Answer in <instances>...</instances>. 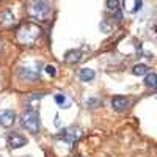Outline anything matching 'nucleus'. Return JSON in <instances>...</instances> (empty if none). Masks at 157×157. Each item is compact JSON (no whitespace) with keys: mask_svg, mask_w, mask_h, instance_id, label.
I'll return each instance as SVG.
<instances>
[{"mask_svg":"<svg viewBox=\"0 0 157 157\" xmlns=\"http://www.w3.org/2000/svg\"><path fill=\"white\" fill-rule=\"evenodd\" d=\"M39 33H41V30H39L36 24H24L19 27L16 33V39H17V43L24 46H30L39 38Z\"/></svg>","mask_w":157,"mask_h":157,"instance_id":"nucleus-1","label":"nucleus"},{"mask_svg":"<svg viewBox=\"0 0 157 157\" xmlns=\"http://www.w3.org/2000/svg\"><path fill=\"white\" fill-rule=\"evenodd\" d=\"M21 124H22L24 129H27L29 132L36 134L39 130V116H38L36 110H33V109L25 110L21 115Z\"/></svg>","mask_w":157,"mask_h":157,"instance_id":"nucleus-2","label":"nucleus"},{"mask_svg":"<svg viewBox=\"0 0 157 157\" xmlns=\"http://www.w3.org/2000/svg\"><path fill=\"white\" fill-rule=\"evenodd\" d=\"M30 14L39 21H46L50 14V5L47 0H32Z\"/></svg>","mask_w":157,"mask_h":157,"instance_id":"nucleus-3","label":"nucleus"},{"mask_svg":"<svg viewBox=\"0 0 157 157\" xmlns=\"http://www.w3.org/2000/svg\"><path fill=\"white\" fill-rule=\"evenodd\" d=\"M80 138H82V130L78 129V127H69V129L63 130V132L60 134V140L64 141L69 146H72L74 143L77 140H80Z\"/></svg>","mask_w":157,"mask_h":157,"instance_id":"nucleus-4","label":"nucleus"},{"mask_svg":"<svg viewBox=\"0 0 157 157\" xmlns=\"http://www.w3.org/2000/svg\"><path fill=\"white\" fill-rule=\"evenodd\" d=\"M17 75L25 82H35L39 78V71L36 66H21L17 69Z\"/></svg>","mask_w":157,"mask_h":157,"instance_id":"nucleus-5","label":"nucleus"},{"mask_svg":"<svg viewBox=\"0 0 157 157\" xmlns=\"http://www.w3.org/2000/svg\"><path fill=\"white\" fill-rule=\"evenodd\" d=\"M6 143L11 149H17L21 146H25L27 145V138L21 134H16V132H11L8 137H6Z\"/></svg>","mask_w":157,"mask_h":157,"instance_id":"nucleus-6","label":"nucleus"},{"mask_svg":"<svg viewBox=\"0 0 157 157\" xmlns=\"http://www.w3.org/2000/svg\"><path fill=\"white\" fill-rule=\"evenodd\" d=\"M16 113L13 110H0V126L2 127H11L14 124Z\"/></svg>","mask_w":157,"mask_h":157,"instance_id":"nucleus-7","label":"nucleus"},{"mask_svg":"<svg viewBox=\"0 0 157 157\" xmlns=\"http://www.w3.org/2000/svg\"><path fill=\"white\" fill-rule=\"evenodd\" d=\"M129 104H130V99L126 98V96H115V98L112 99V107H113V110H116V112L126 110V109L129 107Z\"/></svg>","mask_w":157,"mask_h":157,"instance_id":"nucleus-8","label":"nucleus"},{"mask_svg":"<svg viewBox=\"0 0 157 157\" xmlns=\"http://www.w3.org/2000/svg\"><path fill=\"white\" fill-rule=\"evenodd\" d=\"M16 19H14V14L10 11V10H5L2 14H0V24L3 25V27H11V25H14Z\"/></svg>","mask_w":157,"mask_h":157,"instance_id":"nucleus-9","label":"nucleus"},{"mask_svg":"<svg viewBox=\"0 0 157 157\" xmlns=\"http://www.w3.org/2000/svg\"><path fill=\"white\" fill-rule=\"evenodd\" d=\"M83 57V52L82 50H69L66 55H64V60L68 63H78Z\"/></svg>","mask_w":157,"mask_h":157,"instance_id":"nucleus-10","label":"nucleus"},{"mask_svg":"<svg viewBox=\"0 0 157 157\" xmlns=\"http://www.w3.org/2000/svg\"><path fill=\"white\" fill-rule=\"evenodd\" d=\"M96 77V72L93 69H88V68H83L78 71V78H80L82 82H90L93 80V78Z\"/></svg>","mask_w":157,"mask_h":157,"instance_id":"nucleus-11","label":"nucleus"},{"mask_svg":"<svg viewBox=\"0 0 157 157\" xmlns=\"http://www.w3.org/2000/svg\"><path fill=\"white\" fill-rule=\"evenodd\" d=\"M145 85L149 90H155V86H157V75L154 72H149V74L145 75Z\"/></svg>","mask_w":157,"mask_h":157,"instance_id":"nucleus-12","label":"nucleus"},{"mask_svg":"<svg viewBox=\"0 0 157 157\" xmlns=\"http://www.w3.org/2000/svg\"><path fill=\"white\" fill-rule=\"evenodd\" d=\"M132 74L134 75H138V77H143L148 74V66L146 64H135L132 68Z\"/></svg>","mask_w":157,"mask_h":157,"instance_id":"nucleus-13","label":"nucleus"},{"mask_svg":"<svg viewBox=\"0 0 157 157\" xmlns=\"http://www.w3.org/2000/svg\"><path fill=\"white\" fill-rule=\"evenodd\" d=\"M55 104L57 105H60V107H68L69 105V102H66L68 99H66V96L64 94H55Z\"/></svg>","mask_w":157,"mask_h":157,"instance_id":"nucleus-14","label":"nucleus"},{"mask_svg":"<svg viewBox=\"0 0 157 157\" xmlns=\"http://www.w3.org/2000/svg\"><path fill=\"white\" fill-rule=\"evenodd\" d=\"M86 107H90V109H93V107H99L101 105V101L98 99V98H90V99H86Z\"/></svg>","mask_w":157,"mask_h":157,"instance_id":"nucleus-15","label":"nucleus"},{"mask_svg":"<svg viewBox=\"0 0 157 157\" xmlns=\"http://www.w3.org/2000/svg\"><path fill=\"white\" fill-rule=\"evenodd\" d=\"M120 6V0H107V8L109 10H116Z\"/></svg>","mask_w":157,"mask_h":157,"instance_id":"nucleus-16","label":"nucleus"},{"mask_svg":"<svg viewBox=\"0 0 157 157\" xmlns=\"http://www.w3.org/2000/svg\"><path fill=\"white\" fill-rule=\"evenodd\" d=\"M44 69H46V72H47L49 75H55V74H57V69H55L54 66H50V64H47Z\"/></svg>","mask_w":157,"mask_h":157,"instance_id":"nucleus-17","label":"nucleus"},{"mask_svg":"<svg viewBox=\"0 0 157 157\" xmlns=\"http://www.w3.org/2000/svg\"><path fill=\"white\" fill-rule=\"evenodd\" d=\"M140 6H141V0H137V3H135V10H134V11H137Z\"/></svg>","mask_w":157,"mask_h":157,"instance_id":"nucleus-18","label":"nucleus"},{"mask_svg":"<svg viewBox=\"0 0 157 157\" xmlns=\"http://www.w3.org/2000/svg\"><path fill=\"white\" fill-rule=\"evenodd\" d=\"M3 54V44H2V41H0V55Z\"/></svg>","mask_w":157,"mask_h":157,"instance_id":"nucleus-19","label":"nucleus"}]
</instances>
